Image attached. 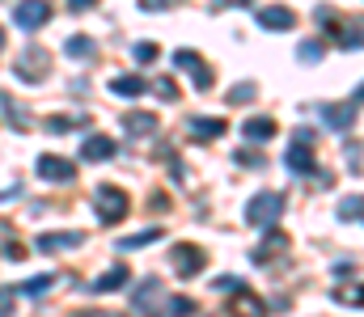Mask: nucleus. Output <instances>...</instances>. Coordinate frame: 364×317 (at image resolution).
<instances>
[{"mask_svg":"<svg viewBox=\"0 0 364 317\" xmlns=\"http://www.w3.org/2000/svg\"><path fill=\"white\" fill-rule=\"evenodd\" d=\"M314 17H318V26H326V30H331V38H335L343 51H360V47H364V21H360V17H356V21H352V17H339L331 4H322Z\"/></svg>","mask_w":364,"mask_h":317,"instance_id":"nucleus-1","label":"nucleus"},{"mask_svg":"<svg viewBox=\"0 0 364 317\" xmlns=\"http://www.w3.org/2000/svg\"><path fill=\"white\" fill-rule=\"evenodd\" d=\"M13 77L26 81V85H43V81L51 77V55H47V47H38V43L21 47V51L13 55Z\"/></svg>","mask_w":364,"mask_h":317,"instance_id":"nucleus-2","label":"nucleus"},{"mask_svg":"<svg viewBox=\"0 0 364 317\" xmlns=\"http://www.w3.org/2000/svg\"><path fill=\"white\" fill-rule=\"evenodd\" d=\"M288 208V199L279 195V191H259L250 204H246V224H255V228H275V220L284 216Z\"/></svg>","mask_w":364,"mask_h":317,"instance_id":"nucleus-3","label":"nucleus"},{"mask_svg":"<svg viewBox=\"0 0 364 317\" xmlns=\"http://www.w3.org/2000/svg\"><path fill=\"white\" fill-rule=\"evenodd\" d=\"M93 208H97V220L102 224H119L123 216H127V208H132V199H127V191H119V187H97L93 191Z\"/></svg>","mask_w":364,"mask_h":317,"instance_id":"nucleus-4","label":"nucleus"},{"mask_svg":"<svg viewBox=\"0 0 364 317\" xmlns=\"http://www.w3.org/2000/svg\"><path fill=\"white\" fill-rule=\"evenodd\" d=\"M174 64H178V72H186V77H191V85H195L199 94H208V89H212V81H216V77H212V68H208V60H203L199 51L182 47L178 55H174Z\"/></svg>","mask_w":364,"mask_h":317,"instance_id":"nucleus-5","label":"nucleus"},{"mask_svg":"<svg viewBox=\"0 0 364 317\" xmlns=\"http://www.w3.org/2000/svg\"><path fill=\"white\" fill-rule=\"evenodd\" d=\"M85 241H90V237H85L81 228H64V233H38L34 245H38L43 254H64V250H81Z\"/></svg>","mask_w":364,"mask_h":317,"instance_id":"nucleus-6","label":"nucleus"},{"mask_svg":"<svg viewBox=\"0 0 364 317\" xmlns=\"http://www.w3.org/2000/svg\"><path fill=\"white\" fill-rule=\"evenodd\" d=\"M34 169H38V178H47V182H73V178H77V165H73L68 157H55V152H43V157L34 161Z\"/></svg>","mask_w":364,"mask_h":317,"instance_id":"nucleus-7","label":"nucleus"},{"mask_svg":"<svg viewBox=\"0 0 364 317\" xmlns=\"http://www.w3.org/2000/svg\"><path fill=\"white\" fill-rule=\"evenodd\" d=\"M13 21H17L21 30H38V26L51 21V4H47V0H17Z\"/></svg>","mask_w":364,"mask_h":317,"instance_id":"nucleus-8","label":"nucleus"},{"mask_svg":"<svg viewBox=\"0 0 364 317\" xmlns=\"http://www.w3.org/2000/svg\"><path fill=\"white\" fill-rule=\"evenodd\" d=\"M132 309H136V313L157 317V309H166V292H161V284H157V279H144V284L136 288V296H132Z\"/></svg>","mask_w":364,"mask_h":317,"instance_id":"nucleus-9","label":"nucleus"},{"mask_svg":"<svg viewBox=\"0 0 364 317\" xmlns=\"http://www.w3.org/2000/svg\"><path fill=\"white\" fill-rule=\"evenodd\" d=\"M318 114H322V123H326L331 131H348V127L356 123V102H352V98H348V102H322Z\"/></svg>","mask_w":364,"mask_h":317,"instance_id":"nucleus-10","label":"nucleus"},{"mask_svg":"<svg viewBox=\"0 0 364 317\" xmlns=\"http://www.w3.org/2000/svg\"><path fill=\"white\" fill-rule=\"evenodd\" d=\"M229 317H267V305L250 292V288H237V292H229Z\"/></svg>","mask_w":364,"mask_h":317,"instance_id":"nucleus-11","label":"nucleus"},{"mask_svg":"<svg viewBox=\"0 0 364 317\" xmlns=\"http://www.w3.org/2000/svg\"><path fill=\"white\" fill-rule=\"evenodd\" d=\"M284 165H288L292 174H314V178H318V157H314V148H309L305 140H296V144L284 152Z\"/></svg>","mask_w":364,"mask_h":317,"instance_id":"nucleus-12","label":"nucleus"},{"mask_svg":"<svg viewBox=\"0 0 364 317\" xmlns=\"http://www.w3.org/2000/svg\"><path fill=\"white\" fill-rule=\"evenodd\" d=\"M255 21H259L263 30H292V26H296V13H292L288 4H267V9L255 13Z\"/></svg>","mask_w":364,"mask_h":317,"instance_id":"nucleus-13","label":"nucleus"},{"mask_svg":"<svg viewBox=\"0 0 364 317\" xmlns=\"http://www.w3.org/2000/svg\"><path fill=\"white\" fill-rule=\"evenodd\" d=\"M284 250H288V237H284L279 228H272V233H267V237H263V241H259V245L250 250V262H259V267H267V262H272V258H279Z\"/></svg>","mask_w":364,"mask_h":317,"instance_id":"nucleus-14","label":"nucleus"},{"mask_svg":"<svg viewBox=\"0 0 364 317\" xmlns=\"http://www.w3.org/2000/svg\"><path fill=\"white\" fill-rule=\"evenodd\" d=\"M203 262H208V254H203L199 245H178V250H174V271H178L182 279L199 275V271H203Z\"/></svg>","mask_w":364,"mask_h":317,"instance_id":"nucleus-15","label":"nucleus"},{"mask_svg":"<svg viewBox=\"0 0 364 317\" xmlns=\"http://www.w3.org/2000/svg\"><path fill=\"white\" fill-rule=\"evenodd\" d=\"M127 279H132V271H127L123 262H114L110 271H102V275L93 279L90 292H97V296H106V292H119V288H127Z\"/></svg>","mask_w":364,"mask_h":317,"instance_id":"nucleus-16","label":"nucleus"},{"mask_svg":"<svg viewBox=\"0 0 364 317\" xmlns=\"http://www.w3.org/2000/svg\"><path fill=\"white\" fill-rule=\"evenodd\" d=\"M186 131L195 140H220L225 135V118H203V114H191L186 118Z\"/></svg>","mask_w":364,"mask_h":317,"instance_id":"nucleus-17","label":"nucleus"},{"mask_svg":"<svg viewBox=\"0 0 364 317\" xmlns=\"http://www.w3.org/2000/svg\"><path fill=\"white\" fill-rule=\"evenodd\" d=\"M144 89H149V81H144V77H136V72H123V77H114V81H110V94H114V98H140Z\"/></svg>","mask_w":364,"mask_h":317,"instance_id":"nucleus-18","label":"nucleus"},{"mask_svg":"<svg viewBox=\"0 0 364 317\" xmlns=\"http://www.w3.org/2000/svg\"><path fill=\"white\" fill-rule=\"evenodd\" d=\"M123 131H127V135H153V131H157V114L127 110V114H123Z\"/></svg>","mask_w":364,"mask_h":317,"instance_id":"nucleus-19","label":"nucleus"},{"mask_svg":"<svg viewBox=\"0 0 364 317\" xmlns=\"http://www.w3.org/2000/svg\"><path fill=\"white\" fill-rule=\"evenodd\" d=\"M114 157V140L110 135H90L81 144V161H110Z\"/></svg>","mask_w":364,"mask_h":317,"instance_id":"nucleus-20","label":"nucleus"},{"mask_svg":"<svg viewBox=\"0 0 364 317\" xmlns=\"http://www.w3.org/2000/svg\"><path fill=\"white\" fill-rule=\"evenodd\" d=\"M64 51H68L73 60H81V64H93V60H97V51H93V38H85V34H73V38L64 43Z\"/></svg>","mask_w":364,"mask_h":317,"instance_id":"nucleus-21","label":"nucleus"},{"mask_svg":"<svg viewBox=\"0 0 364 317\" xmlns=\"http://www.w3.org/2000/svg\"><path fill=\"white\" fill-rule=\"evenodd\" d=\"M153 241H161V228H140V233L123 237V241H119V250H144V245H153Z\"/></svg>","mask_w":364,"mask_h":317,"instance_id":"nucleus-22","label":"nucleus"},{"mask_svg":"<svg viewBox=\"0 0 364 317\" xmlns=\"http://www.w3.org/2000/svg\"><path fill=\"white\" fill-rule=\"evenodd\" d=\"M242 131H246V140H272L275 123H272V118H246V127H242Z\"/></svg>","mask_w":364,"mask_h":317,"instance_id":"nucleus-23","label":"nucleus"},{"mask_svg":"<svg viewBox=\"0 0 364 317\" xmlns=\"http://www.w3.org/2000/svg\"><path fill=\"white\" fill-rule=\"evenodd\" d=\"M51 288H55V279H51V275H34V279H26V284H21V292H26V296H47Z\"/></svg>","mask_w":364,"mask_h":317,"instance_id":"nucleus-24","label":"nucleus"},{"mask_svg":"<svg viewBox=\"0 0 364 317\" xmlns=\"http://www.w3.org/2000/svg\"><path fill=\"white\" fill-rule=\"evenodd\" d=\"M195 313V301L191 296H170L166 301V317H191Z\"/></svg>","mask_w":364,"mask_h":317,"instance_id":"nucleus-25","label":"nucleus"},{"mask_svg":"<svg viewBox=\"0 0 364 317\" xmlns=\"http://www.w3.org/2000/svg\"><path fill=\"white\" fill-rule=\"evenodd\" d=\"M149 85H153V94H157L161 102H174V98H178V85H174L170 77H153Z\"/></svg>","mask_w":364,"mask_h":317,"instance_id":"nucleus-26","label":"nucleus"},{"mask_svg":"<svg viewBox=\"0 0 364 317\" xmlns=\"http://www.w3.org/2000/svg\"><path fill=\"white\" fill-rule=\"evenodd\" d=\"M90 123V114H73V118H47V131H73V127H85Z\"/></svg>","mask_w":364,"mask_h":317,"instance_id":"nucleus-27","label":"nucleus"},{"mask_svg":"<svg viewBox=\"0 0 364 317\" xmlns=\"http://www.w3.org/2000/svg\"><path fill=\"white\" fill-rule=\"evenodd\" d=\"M335 301L352 305V309H364V288H335Z\"/></svg>","mask_w":364,"mask_h":317,"instance_id":"nucleus-28","label":"nucleus"},{"mask_svg":"<svg viewBox=\"0 0 364 317\" xmlns=\"http://www.w3.org/2000/svg\"><path fill=\"white\" fill-rule=\"evenodd\" d=\"M296 60H301V64H314V60H322V43H318V38H309V43H301V51H296Z\"/></svg>","mask_w":364,"mask_h":317,"instance_id":"nucleus-29","label":"nucleus"},{"mask_svg":"<svg viewBox=\"0 0 364 317\" xmlns=\"http://www.w3.org/2000/svg\"><path fill=\"white\" fill-rule=\"evenodd\" d=\"M132 55H136L140 64H153L161 51H157V43H136V47H132Z\"/></svg>","mask_w":364,"mask_h":317,"instance_id":"nucleus-30","label":"nucleus"},{"mask_svg":"<svg viewBox=\"0 0 364 317\" xmlns=\"http://www.w3.org/2000/svg\"><path fill=\"white\" fill-rule=\"evenodd\" d=\"M255 94H259L255 85H233V89H229V102H233V106H237V102H255Z\"/></svg>","mask_w":364,"mask_h":317,"instance_id":"nucleus-31","label":"nucleus"},{"mask_svg":"<svg viewBox=\"0 0 364 317\" xmlns=\"http://www.w3.org/2000/svg\"><path fill=\"white\" fill-rule=\"evenodd\" d=\"M13 309H17V292L0 288V317H13Z\"/></svg>","mask_w":364,"mask_h":317,"instance_id":"nucleus-32","label":"nucleus"},{"mask_svg":"<svg viewBox=\"0 0 364 317\" xmlns=\"http://www.w3.org/2000/svg\"><path fill=\"white\" fill-rule=\"evenodd\" d=\"M212 288H216V292H225V296H229V292H237V288H242V279H237V275H220V279H216V284H212Z\"/></svg>","mask_w":364,"mask_h":317,"instance_id":"nucleus-33","label":"nucleus"},{"mask_svg":"<svg viewBox=\"0 0 364 317\" xmlns=\"http://www.w3.org/2000/svg\"><path fill=\"white\" fill-rule=\"evenodd\" d=\"M4 258H13V262H21V258H26V250H21V241H17V237L4 245Z\"/></svg>","mask_w":364,"mask_h":317,"instance_id":"nucleus-34","label":"nucleus"},{"mask_svg":"<svg viewBox=\"0 0 364 317\" xmlns=\"http://www.w3.org/2000/svg\"><path fill=\"white\" fill-rule=\"evenodd\" d=\"M242 4H255V0H212V9H242Z\"/></svg>","mask_w":364,"mask_h":317,"instance_id":"nucleus-35","label":"nucleus"},{"mask_svg":"<svg viewBox=\"0 0 364 317\" xmlns=\"http://www.w3.org/2000/svg\"><path fill=\"white\" fill-rule=\"evenodd\" d=\"M9 241H13V228H9V224L0 220V254H4V245H9Z\"/></svg>","mask_w":364,"mask_h":317,"instance_id":"nucleus-36","label":"nucleus"},{"mask_svg":"<svg viewBox=\"0 0 364 317\" xmlns=\"http://www.w3.org/2000/svg\"><path fill=\"white\" fill-rule=\"evenodd\" d=\"M93 4H97V0H68V9H73V13H85V9H93Z\"/></svg>","mask_w":364,"mask_h":317,"instance_id":"nucleus-37","label":"nucleus"},{"mask_svg":"<svg viewBox=\"0 0 364 317\" xmlns=\"http://www.w3.org/2000/svg\"><path fill=\"white\" fill-rule=\"evenodd\" d=\"M73 317H114V313H106V309H81V313H73Z\"/></svg>","mask_w":364,"mask_h":317,"instance_id":"nucleus-38","label":"nucleus"},{"mask_svg":"<svg viewBox=\"0 0 364 317\" xmlns=\"http://www.w3.org/2000/svg\"><path fill=\"white\" fill-rule=\"evenodd\" d=\"M140 4H144V9H157V13H161V9H166L170 0H140Z\"/></svg>","mask_w":364,"mask_h":317,"instance_id":"nucleus-39","label":"nucleus"},{"mask_svg":"<svg viewBox=\"0 0 364 317\" xmlns=\"http://www.w3.org/2000/svg\"><path fill=\"white\" fill-rule=\"evenodd\" d=\"M352 102H356V106L364 102V85H360V89H356V94H352Z\"/></svg>","mask_w":364,"mask_h":317,"instance_id":"nucleus-40","label":"nucleus"},{"mask_svg":"<svg viewBox=\"0 0 364 317\" xmlns=\"http://www.w3.org/2000/svg\"><path fill=\"white\" fill-rule=\"evenodd\" d=\"M360 220H364V199H360Z\"/></svg>","mask_w":364,"mask_h":317,"instance_id":"nucleus-41","label":"nucleus"},{"mask_svg":"<svg viewBox=\"0 0 364 317\" xmlns=\"http://www.w3.org/2000/svg\"><path fill=\"white\" fill-rule=\"evenodd\" d=\"M0 47H4V30H0Z\"/></svg>","mask_w":364,"mask_h":317,"instance_id":"nucleus-42","label":"nucleus"},{"mask_svg":"<svg viewBox=\"0 0 364 317\" xmlns=\"http://www.w3.org/2000/svg\"><path fill=\"white\" fill-rule=\"evenodd\" d=\"M191 317H208V313H191Z\"/></svg>","mask_w":364,"mask_h":317,"instance_id":"nucleus-43","label":"nucleus"}]
</instances>
